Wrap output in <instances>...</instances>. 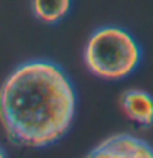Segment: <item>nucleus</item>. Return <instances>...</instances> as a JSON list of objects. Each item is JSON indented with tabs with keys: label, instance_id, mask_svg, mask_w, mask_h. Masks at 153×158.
<instances>
[{
	"label": "nucleus",
	"instance_id": "obj_1",
	"mask_svg": "<svg viewBox=\"0 0 153 158\" xmlns=\"http://www.w3.org/2000/svg\"><path fill=\"white\" fill-rule=\"evenodd\" d=\"M76 92L68 74L49 59L15 68L0 87V123L17 145L41 148L69 130Z\"/></svg>",
	"mask_w": 153,
	"mask_h": 158
},
{
	"label": "nucleus",
	"instance_id": "obj_2",
	"mask_svg": "<svg viewBox=\"0 0 153 158\" xmlns=\"http://www.w3.org/2000/svg\"><path fill=\"white\" fill-rule=\"evenodd\" d=\"M142 49L127 30L102 27L89 36L84 48V63L94 76L118 81L137 69Z\"/></svg>",
	"mask_w": 153,
	"mask_h": 158
},
{
	"label": "nucleus",
	"instance_id": "obj_3",
	"mask_svg": "<svg viewBox=\"0 0 153 158\" xmlns=\"http://www.w3.org/2000/svg\"><path fill=\"white\" fill-rule=\"evenodd\" d=\"M89 156H151L153 148L147 142L137 137L120 133V135L109 137L107 140L89 152Z\"/></svg>",
	"mask_w": 153,
	"mask_h": 158
},
{
	"label": "nucleus",
	"instance_id": "obj_4",
	"mask_svg": "<svg viewBox=\"0 0 153 158\" xmlns=\"http://www.w3.org/2000/svg\"><path fill=\"white\" fill-rule=\"evenodd\" d=\"M120 107L123 114L137 122L138 125H153V97L140 89H130L120 97Z\"/></svg>",
	"mask_w": 153,
	"mask_h": 158
},
{
	"label": "nucleus",
	"instance_id": "obj_5",
	"mask_svg": "<svg viewBox=\"0 0 153 158\" xmlns=\"http://www.w3.org/2000/svg\"><path fill=\"white\" fill-rule=\"evenodd\" d=\"M35 17L44 23H56L71 8V0H31Z\"/></svg>",
	"mask_w": 153,
	"mask_h": 158
},
{
	"label": "nucleus",
	"instance_id": "obj_6",
	"mask_svg": "<svg viewBox=\"0 0 153 158\" xmlns=\"http://www.w3.org/2000/svg\"><path fill=\"white\" fill-rule=\"evenodd\" d=\"M0 156H5V150H2V148H0Z\"/></svg>",
	"mask_w": 153,
	"mask_h": 158
}]
</instances>
